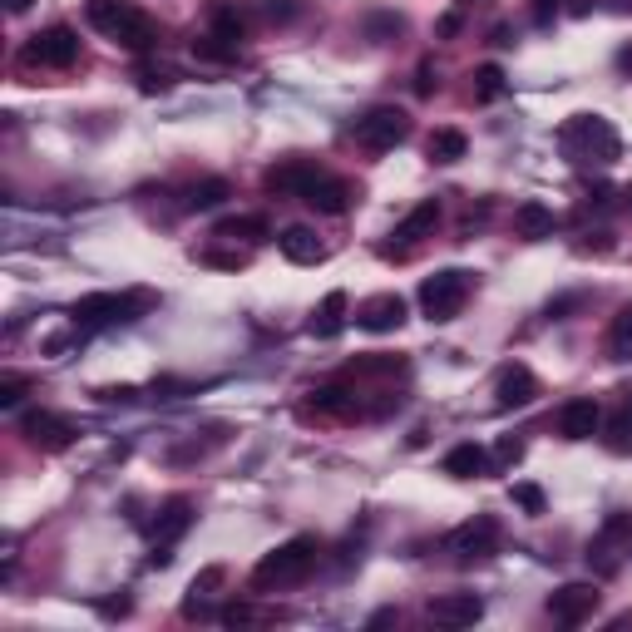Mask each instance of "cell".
Returning <instances> with one entry per match:
<instances>
[{
  "label": "cell",
  "instance_id": "obj_1",
  "mask_svg": "<svg viewBox=\"0 0 632 632\" xmlns=\"http://www.w3.org/2000/svg\"><path fill=\"white\" fill-rule=\"evenodd\" d=\"M558 149H563V158L573 168H593V163L608 168V163H618V154H623V139H618V129L603 114H573L558 129Z\"/></svg>",
  "mask_w": 632,
  "mask_h": 632
},
{
  "label": "cell",
  "instance_id": "obj_2",
  "mask_svg": "<svg viewBox=\"0 0 632 632\" xmlns=\"http://www.w3.org/2000/svg\"><path fill=\"white\" fill-rule=\"evenodd\" d=\"M84 20H89L99 35L119 40L124 50H149L158 40L154 15H144L134 0H89V5H84Z\"/></svg>",
  "mask_w": 632,
  "mask_h": 632
},
{
  "label": "cell",
  "instance_id": "obj_3",
  "mask_svg": "<svg viewBox=\"0 0 632 632\" xmlns=\"http://www.w3.org/2000/svg\"><path fill=\"white\" fill-rule=\"evenodd\" d=\"M316 553H321V544H316L312 534L287 539L282 549H272L262 563H257V568H252V588H257V593H277V588L302 583V578L316 568Z\"/></svg>",
  "mask_w": 632,
  "mask_h": 632
},
{
  "label": "cell",
  "instance_id": "obj_4",
  "mask_svg": "<svg viewBox=\"0 0 632 632\" xmlns=\"http://www.w3.org/2000/svg\"><path fill=\"white\" fill-rule=\"evenodd\" d=\"M470 292H474V272L445 267V272H435V277L420 282V312L430 316V321H455V316L465 312Z\"/></svg>",
  "mask_w": 632,
  "mask_h": 632
},
{
  "label": "cell",
  "instance_id": "obj_5",
  "mask_svg": "<svg viewBox=\"0 0 632 632\" xmlns=\"http://www.w3.org/2000/svg\"><path fill=\"white\" fill-rule=\"evenodd\" d=\"M144 307H154L149 292H89L70 307V321L75 326H119V321H134Z\"/></svg>",
  "mask_w": 632,
  "mask_h": 632
},
{
  "label": "cell",
  "instance_id": "obj_6",
  "mask_svg": "<svg viewBox=\"0 0 632 632\" xmlns=\"http://www.w3.org/2000/svg\"><path fill=\"white\" fill-rule=\"evenodd\" d=\"M351 139H356L361 149H371V154H386V149H395V144L410 139V114L395 109V104H376V109H366V114L351 124Z\"/></svg>",
  "mask_w": 632,
  "mask_h": 632
},
{
  "label": "cell",
  "instance_id": "obj_7",
  "mask_svg": "<svg viewBox=\"0 0 632 632\" xmlns=\"http://www.w3.org/2000/svg\"><path fill=\"white\" fill-rule=\"evenodd\" d=\"M79 60V35L70 25H50L40 35H30V45L20 50V65H40V70H70Z\"/></svg>",
  "mask_w": 632,
  "mask_h": 632
},
{
  "label": "cell",
  "instance_id": "obj_8",
  "mask_svg": "<svg viewBox=\"0 0 632 632\" xmlns=\"http://www.w3.org/2000/svg\"><path fill=\"white\" fill-rule=\"evenodd\" d=\"M445 549L455 553L460 563H484L489 553L499 549V519H494V514H474L470 524H460V529L445 539Z\"/></svg>",
  "mask_w": 632,
  "mask_h": 632
},
{
  "label": "cell",
  "instance_id": "obj_9",
  "mask_svg": "<svg viewBox=\"0 0 632 632\" xmlns=\"http://www.w3.org/2000/svg\"><path fill=\"white\" fill-rule=\"evenodd\" d=\"M598 613V588L593 583H563L558 593H549V618L563 628H578Z\"/></svg>",
  "mask_w": 632,
  "mask_h": 632
},
{
  "label": "cell",
  "instance_id": "obj_10",
  "mask_svg": "<svg viewBox=\"0 0 632 632\" xmlns=\"http://www.w3.org/2000/svg\"><path fill=\"white\" fill-rule=\"evenodd\" d=\"M20 430H25V440L30 445H40V450H65V445H75V420H65V415H55V410H30L25 420H20Z\"/></svg>",
  "mask_w": 632,
  "mask_h": 632
},
{
  "label": "cell",
  "instance_id": "obj_11",
  "mask_svg": "<svg viewBox=\"0 0 632 632\" xmlns=\"http://www.w3.org/2000/svg\"><path fill=\"white\" fill-rule=\"evenodd\" d=\"M425 618H430L435 628H474V623L484 618V598H479V593H440V598L425 608Z\"/></svg>",
  "mask_w": 632,
  "mask_h": 632
},
{
  "label": "cell",
  "instance_id": "obj_12",
  "mask_svg": "<svg viewBox=\"0 0 632 632\" xmlns=\"http://www.w3.org/2000/svg\"><path fill=\"white\" fill-rule=\"evenodd\" d=\"M598 425H603V405L593 395H573L558 405V435L563 440H593Z\"/></svg>",
  "mask_w": 632,
  "mask_h": 632
},
{
  "label": "cell",
  "instance_id": "obj_13",
  "mask_svg": "<svg viewBox=\"0 0 632 632\" xmlns=\"http://www.w3.org/2000/svg\"><path fill=\"white\" fill-rule=\"evenodd\" d=\"M623 544H632V514H613L608 524H603V534L588 544V563H598V573H618V563H623Z\"/></svg>",
  "mask_w": 632,
  "mask_h": 632
},
{
  "label": "cell",
  "instance_id": "obj_14",
  "mask_svg": "<svg viewBox=\"0 0 632 632\" xmlns=\"http://www.w3.org/2000/svg\"><path fill=\"white\" fill-rule=\"evenodd\" d=\"M316 178H321V168H316L312 158H287V163L267 168L262 183H267V193H277V198H302Z\"/></svg>",
  "mask_w": 632,
  "mask_h": 632
},
{
  "label": "cell",
  "instance_id": "obj_15",
  "mask_svg": "<svg viewBox=\"0 0 632 632\" xmlns=\"http://www.w3.org/2000/svg\"><path fill=\"white\" fill-rule=\"evenodd\" d=\"M356 326H361V331H376V336L400 331V326H405V297H395V292L366 297V302L356 307Z\"/></svg>",
  "mask_w": 632,
  "mask_h": 632
},
{
  "label": "cell",
  "instance_id": "obj_16",
  "mask_svg": "<svg viewBox=\"0 0 632 632\" xmlns=\"http://www.w3.org/2000/svg\"><path fill=\"white\" fill-rule=\"evenodd\" d=\"M534 395H539V381H534V371H529V366H519V361H514V366H504V371H499V381H494V405H499V410L529 405Z\"/></svg>",
  "mask_w": 632,
  "mask_h": 632
},
{
  "label": "cell",
  "instance_id": "obj_17",
  "mask_svg": "<svg viewBox=\"0 0 632 632\" xmlns=\"http://www.w3.org/2000/svg\"><path fill=\"white\" fill-rule=\"evenodd\" d=\"M193 499L188 494H178V499H168L163 509H158V519H154V544H163V549H173L188 529H193Z\"/></svg>",
  "mask_w": 632,
  "mask_h": 632
},
{
  "label": "cell",
  "instance_id": "obj_18",
  "mask_svg": "<svg viewBox=\"0 0 632 632\" xmlns=\"http://www.w3.org/2000/svg\"><path fill=\"white\" fill-rule=\"evenodd\" d=\"M277 247H282V257H287V262H297V267H316V262H326V242H321L312 228H302V223L282 228Z\"/></svg>",
  "mask_w": 632,
  "mask_h": 632
},
{
  "label": "cell",
  "instance_id": "obj_19",
  "mask_svg": "<svg viewBox=\"0 0 632 632\" xmlns=\"http://www.w3.org/2000/svg\"><path fill=\"white\" fill-rule=\"evenodd\" d=\"M302 203H307V208H316V213H326V218H341V213L351 208V183H341V178L321 173L312 188L302 193Z\"/></svg>",
  "mask_w": 632,
  "mask_h": 632
},
{
  "label": "cell",
  "instance_id": "obj_20",
  "mask_svg": "<svg viewBox=\"0 0 632 632\" xmlns=\"http://www.w3.org/2000/svg\"><path fill=\"white\" fill-rule=\"evenodd\" d=\"M435 223H440V203L425 198V203H415V208L395 223V237H400V242H420V237L435 233Z\"/></svg>",
  "mask_w": 632,
  "mask_h": 632
},
{
  "label": "cell",
  "instance_id": "obj_21",
  "mask_svg": "<svg viewBox=\"0 0 632 632\" xmlns=\"http://www.w3.org/2000/svg\"><path fill=\"white\" fill-rule=\"evenodd\" d=\"M484 470H489V455H484V445H474V440L455 445V450L445 455V474H450V479H479Z\"/></svg>",
  "mask_w": 632,
  "mask_h": 632
},
{
  "label": "cell",
  "instance_id": "obj_22",
  "mask_svg": "<svg viewBox=\"0 0 632 632\" xmlns=\"http://www.w3.org/2000/svg\"><path fill=\"white\" fill-rule=\"evenodd\" d=\"M514 228H519V237H529V242L549 237L553 233V208L549 203H539V198L519 203V208H514Z\"/></svg>",
  "mask_w": 632,
  "mask_h": 632
},
{
  "label": "cell",
  "instance_id": "obj_23",
  "mask_svg": "<svg viewBox=\"0 0 632 632\" xmlns=\"http://www.w3.org/2000/svg\"><path fill=\"white\" fill-rule=\"evenodd\" d=\"M208 25H213V35L228 40V45H242V35H247V20H242V10H237L233 0H213V5H208Z\"/></svg>",
  "mask_w": 632,
  "mask_h": 632
},
{
  "label": "cell",
  "instance_id": "obj_24",
  "mask_svg": "<svg viewBox=\"0 0 632 632\" xmlns=\"http://www.w3.org/2000/svg\"><path fill=\"white\" fill-rule=\"evenodd\" d=\"M346 312H351V302H346V292H326V302L316 307V316H312V336H336L341 326H346Z\"/></svg>",
  "mask_w": 632,
  "mask_h": 632
},
{
  "label": "cell",
  "instance_id": "obj_25",
  "mask_svg": "<svg viewBox=\"0 0 632 632\" xmlns=\"http://www.w3.org/2000/svg\"><path fill=\"white\" fill-rule=\"evenodd\" d=\"M465 149H470V139H465L460 129H435L430 144H425V158H430V163H460Z\"/></svg>",
  "mask_w": 632,
  "mask_h": 632
},
{
  "label": "cell",
  "instance_id": "obj_26",
  "mask_svg": "<svg viewBox=\"0 0 632 632\" xmlns=\"http://www.w3.org/2000/svg\"><path fill=\"white\" fill-rule=\"evenodd\" d=\"M228 193H233V188H228V178H203V183H193V188H188L183 208H188V213H213Z\"/></svg>",
  "mask_w": 632,
  "mask_h": 632
},
{
  "label": "cell",
  "instance_id": "obj_27",
  "mask_svg": "<svg viewBox=\"0 0 632 632\" xmlns=\"http://www.w3.org/2000/svg\"><path fill=\"white\" fill-rule=\"evenodd\" d=\"M608 361H632V302L623 312L613 316V326H608Z\"/></svg>",
  "mask_w": 632,
  "mask_h": 632
},
{
  "label": "cell",
  "instance_id": "obj_28",
  "mask_svg": "<svg viewBox=\"0 0 632 632\" xmlns=\"http://www.w3.org/2000/svg\"><path fill=\"white\" fill-rule=\"evenodd\" d=\"M608 445H613V450H632V386L623 391L613 420H608Z\"/></svg>",
  "mask_w": 632,
  "mask_h": 632
},
{
  "label": "cell",
  "instance_id": "obj_29",
  "mask_svg": "<svg viewBox=\"0 0 632 632\" xmlns=\"http://www.w3.org/2000/svg\"><path fill=\"white\" fill-rule=\"evenodd\" d=\"M223 242H262V237H272V228H267V218H228V223H218V233Z\"/></svg>",
  "mask_w": 632,
  "mask_h": 632
},
{
  "label": "cell",
  "instance_id": "obj_30",
  "mask_svg": "<svg viewBox=\"0 0 632 632\" xmlns=\"http://www.w3.org/2000/svg\"><path fill=\"white\" fill-rule=\"evenodd\" d=\"M312 405L316 410H326V415H351V410H356V395L346 391V386H316Z\"/></svg>",
  "mask_w": 632,
  "mask_h": 632
},
{
  "label": "cell",
  "instance_id": "obj_31",
  "mask_svg": "<svg viewBox=\"0 0 632 632\" xmlns=\"http://www.w3.org/2000/svg\"><path fill=\"white\" fill-rule=\"evenodd\" d=\"M504 89H509V79H504L499 65H479V70H474V99H479V104H494Z\"/></svg>",
  "mask_w": 632,
  "mask_h": 632
},
{
  "label": "cell",
  "instance_id": "obj_32",
  "mask_svg": "<svg viewBox=\"0 0 632 632\" xmlns=\"http://www.w3.org/2000/svg\"><path fill=\"white\" fill-rule=\"evenodd\" d=\"M509 499H514V504H519L524 514H534V519H539L544 509H549V494H544L539 484H529V479H519V484L509 489Z\"/></svg>",
  "mask_w": 632,
  "mask_h": 632
},
{
  "label": "cell",
  "instance_id": "obj_33",
  "mask_svg": "<svg viewBox=\"0 0 632 632\" xmlns=\"http://www.w3.org/2000/svg\"><path fill=\"white\" fill-rule=\"evenodd\" d=\"M193 55H203V60H237V45L218 40V35H203V40H193Z\"/></svg>",
  "mask_w": 632,
  "mask_h": 632
},
{
  "label": "cell",
  "instance_id": "obj_34",
  "mask_svg": "<svg viewBox=\"0 0 632 632\" xmlns=\"http://www.w3.org/2000/svg\"><path fill=\"white\" fill-rule=\"evenodd\" d=\"M257 10H262L272 25H287V20H297L302 5H297V0H257Z\"/></svg>",
  "mask_w": 632,
  "mask_h": 632
},
{
  "label": "cell",
  "instance_id": "obj_35",
  "mask_svg": "<svg viewBox=\"0 0 632 632\" xmlns=\"http://www.w3.org/2000/svg\"><path fill=\"white\" fill-rule=\"evenodd\" d=\"M223 578H228V573H223L218 563H208V568H203V573L193 578V588H188V593H193V598H208L213 588H223Z\"/></svg>",
  "mask_w": 632,
  "mask_h": 632
},
{
  "label": "cell",
  "instance_id": "obj_36",
  "mask_svg": "<svg viewBox=\"0 0 632 632\" xmlns=\"http://www.w3.org/2000/svg\"><path fill=\"white\" fill-rule=\"evenodd\" d=\"M25 391H30V381H25V376H5V381H0V405H5V410H10V405H20Z\"/></svg>",
  "mask_w": 632,
  "mask_h": 632
},
{
  "label": "cell",
  "instance_id": "obj_37",
  "mask_svg": "<svg viewBox=\"0 0 632 632\" xmlns=\"http://www.w3.org/2000/svg\"><path fill=\"white\" fill-rule=\"evenodd\" d=\"M386 371H400V361H391V356H371V361H356V366H351V376H386Z\"/></svg>",
  "mask_w": 632,
  "mask_h": 632
},
{
  "label": "cell",
  "instance_id": "obj_38",
  "mask_svg": "<svg viewBox=\"0 0 632 632\" xmlns=\"http://www.w3.org/2000/svg\"><path fill=\"white\" fill-rule=\"evenodd\" d=\"M494 460H499V465H514V460H524V440H514V435H504V440L494 445Z\"/></svg>",
  "mask_w": 632,
  "mask_h": 632
},
{
  "label": "cell",
  "instance_id": "obj_39",
  "mask_svg": "<svg viewBox=\"0 0 632 632\" xmlns=\"http://www.w3.org/2000/svg\"><path fill=\"white\" fill-rule=\"evenodd\" d=\"M252 618H262L257 608H247V603H228L223 613H218V623H228V628H237V623H252Z\"/></svg>",
  "mask_w": 632,
  "mask_h": 632
},
{
  "label": "cell",
  "instance_id": "obj_40",
  "mask_svg": "<svg viewBox=\"0 0 632 632\" xmlns=\"http://www.w3.org/2000/svg\"><path fill=\"white\" fill-rule=\"evenodd\" d=\"M168 84H173V70H144V75H139V89H144V94H158V89H168Z\"/></svg>",
  "mask_w": 632,
  "mask_h": 632
},
{
  "label": "cell",
  "instance_id": "obj_41",
  "mask_svg": "<svg viewBox=\"0 0 632 632\" xmlns=\"http://www.w3.org/2000/svg\"><path fill=\"white\" fill-rule=\"evenodd\" d=\"M203 262H208V267H228V272H237V267L247 262V252H203Z\"/></svg>",
  "mask_w": 632,
  "mask_h": 632
},
{
  "label": "cell",
  "instance_id": "obj_42",
  "mask_svg": "<svg viewBox=\"0 0 632 632\" xmlns=\"http://www.w3.org/2000/svg\"><path fill=\"white\" fill-rule=\"evenodd\" d=\"M460 25H465V10H450V15L435 25V35H440V40H450V35H460Z\"/></svg>",
  "mask_w": 632,
  "mask_h": 632
},
{
  "label": "cell",
  "instance_id": "obj_43",
  "mask_svg": "<svg viewBox=\"0 0 632 632\" xmlns=\"http://www.w3.org/2000/svg\"><path fill=\"white\" fill-rule=\"evenodd\" d=\"M99 613H104V618H124V613H129V598L119 593V598H109V603H99Z\"/></svg>",
  "mask_w": 632,
  "mask_h": 632
},
{
  "label": "cell",
  "instance_id": "obj_44",
  "mask_svg": "<svg viewBox=\"0 0 632 632\" xmlns=\"http://www.w3.org/2000/svg\"><path fill=\"white\" fill-rule=\"evenodd\" d=\"M435 70H430V60H425V65H420V79H415V89H420V94H430V89H435Z\"/></svg>",
  "mask_w": 632,
  "mask_h": 632
},
{
  "label": "cell",
  "instance_id": "obj_45",
  "mask_svg": "<svg viewBox=\"0 0 632 632\" xmlns=\"http://www.w3.org/2000/svg\"><path fill=\"white\" fill-rule=\"evenodd\" d=\"M395 618H400V613H395V608H381V613H376V618H371V628H386V623H395Z\"/></svg>",
  "mask_w": 632,
  "mask_h": 632
},
{
  "label": "cell",
  "instance_id": "obj_46",
  "mask_svg": "<svg viewBox=\"0 0 632 632\" xmlns=\"http://www.w3.org/2000/svg\"><path fill=\"white\" fill-rule=\"evenodd\" d=\"M593 5H598V0H573V15H588Z\"/></svg>",
  "mask_w": 632,
  "mask_h": 632
},
{
  "label": "cell",
  "instance_id": "obj_47",
  "mask_svg": "<svg viewBox=\"0 0 632 632\" xmlns=\"http://www.w3.org/2000/svg\"><path fill=\"white\" fill-rule=\"evenodd\" d=\"M30 5H35V0H10V10H15V15H20V10H30Z\"/></svg>",
  "mask_w": 632,
  "mask_h": 632
}]
</instances>
